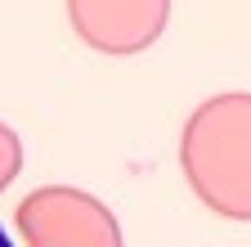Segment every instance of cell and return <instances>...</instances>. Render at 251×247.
I'll use <instances>...</instances> for the list:
<instances>
[{"label": "cell", "mask_w": 251, "mask_h": 247, "mask_svg": "<svg viewBox=\"0 0 251 247\" xmlns=\"http://www.w3.org/2000/svg\"><path fill=\"white\" fill-rule=\"evenodd\" d=\"M0 247H18V243L9 238V229H5V225H0Z\"/></svg>", "instance_id": "cell-1"}]
</instances>
